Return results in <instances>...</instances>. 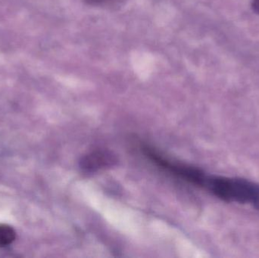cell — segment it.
<instances>
[{
    "label": "cell",
    "mask_w": 259,
    "mask_h": 258,
    "mask_svg": "<svg viewBox=\"0 0 259 258\" xmlns=\"http://www.w3.org/2000/svg\"><path fill=\"white\" fill-rule=\"evenodd\" d=\"M204 187L227 202L248 204L259 208V185L249 180L207 176Z\"/></svg>",
    "instance_id": "obj_1"
},
{
    "label": "cell",
    "mask_w": 259,
    "mask_h": 258,
    "mask_svg": "<svg viewBox=\"0 0 259 258\" xmlns=\"http://www.w3.org/2000/svg\"><path fill=\"white\" fill-rule=\"evenodd\" d=\"M111 156L106 153L99 151L97 153H93L86 158L83 162V168L88 170H94L96 168H100L106 165L108 162H110Z\"/></svg>",
    "instance_id": "obj_2"
},
{
    "label": "cell",
    "mask_w": 259,
    "mask_h": 258,
    "mask_svg": "<svg viewBox=\"0 0 259 258\" xmlns=\"http://www.w3.org/2000/svg\"><path fill=\"white\" fill-rule=\"evenodd\" d=\"M16 239L15 230L7 224H0V247L12 244Z\"/></svg>",
    "instance_id": "obj_3"
},
{
    "label": "cell",
    "mask_w": 259,
    "mask_h": 258,
    "mask_svg": "<svg viewBox=\"0 0 259 258\" xmlns=\"http://www.w3.org/2000/svg\"><path fill=\"white\" fill-rule=\"evenodd\" d=\"M252 9L254 12H256L259 15V0H253L252 4Z\"/></svg>",
    "instance_id": "obj_4"
},
{
    "label": "cell",
    "mask_w": 259,
    "mask_h": 258,
    "mask_svg": "<svg viewBox=\"0 0 259 258\" xmlns=\"http://www.w3.org/2000/svg\"><path fill=\"white\" fill-rule=\"evenodd\" d=\"M105 1H108V0H88V2L91 3H100Z\"/></svg>",
    "instance_id": "obj_5"
}]
</instances>
